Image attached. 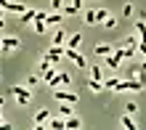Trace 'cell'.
Listing matches in <instances>:
<instances>
[{"label": "cell", "mask_w": 146, "mask_h": 130, "mask_svg": "<svg viewBox=\"0 0 146 130\" xmlns=\"http://www.w3.org/2000/svg\"><path fill=\"white\" fill-rule=\"evenodd\" d=\"M133 11H135V8H133V5H130V3H125V8H122V13H125V16H130V13H133Z\"/></svg>", "instance_id": "cell-27"}, {"label": "cell", "mask_w": 146, "mask_h": 130, "mask_svg": "<svg viewBox=\"0 0 146 130\" xmlns=\"http://www.w3.org/2000/svg\"><path fill=\"white\" fill-rule=\"evenodd\" d=\"M0 106H3V96H0Z\"/></svg>", "instance_id": "cell-30"}, {"label": "cell", "mask_w": 146, "mask_h": 130, "mask_svg": "<svg viewBox=\"0 0 146 130\" xmlns=\"http://www.w3.org/2000/svg\"><path fill=\"white\" fill-rule=\"evenodd\" d=\"M135 34L141 42H146V21H135Z\"/></svg>", "instance_id": "cell-7"}, {"label": "cell", "mask_w": 146, "mask_h": 130, "mask_svg": "<svg viewBox=\"0 0 146 130\" xmlns=\"http://www.w3.org/2000/svg\"><path fill=\"white\" fill-rule=\"evenodd\" d=\"M64 40H66V32H64V29H58V32L53 34V45H64Z\"/></svg>", "instance_id": "cell-15"}, {"label": "cell", "mask_w": 146, "mask_h": 130, "mask_svg": "<svg viewBox=\"0 0 146 130\" xmlns=\"http://www.w3.org/2000/svg\"><path fill=\"white\" fill-rule=\"evenodd\" d=\"M96 11H85V24H96Z\"/></svg>", "instance_id": "cell-20"}, {"label": "cell", "mask_w": 146, "mask_h": 130, "mask_svg": "<svg viewBox=\"0 0 146 130\" xmlns=\"http://www.w3.org/2000/svg\"><path fill=\"white\" fill-rule=\"evenodd\" d=\"M53 3V11H61V5H64V0H50Z\"/></svg>", "instance_id": "cell-28"}, {"label": "cell", "mask_w": 146, "mask_h": 130, "mask_svg": "<svg viewBox=\"0 0 146 130\" xmlns=\"http://www.w3.org/2000/svg\"><path fill=\"white\" fill-rule=\"evenodd\" d=\"M58 21H64V16L58 13V11H56V13H50V16H45V24H58Z\"/></svg>", "instance_id": "cell-16"}, {"label": "cell", "mask_w": 146, "mask_h": 130, "mask_svg": "<svg viewBox=\"0 0 146 130\" xmlns=\"http://www.w3.org/2000/svg\"><path fill=\"white\" fill-rule=\"evenodd\" d=\"M45 27H48V24H45V19H35V32H45Z\"/></svg>", "instance_id": "cell-19"}, {"label": "cell", "mask_w": 146, "mask_h": 130, "mask_svg": "<svg viewBox=\"0 0 146 130\" xmlns=\"http://www.w3.org/2000/svg\"><path fill=\"white\" fill-rule=\"evenodd\" d=\"M104 24H106V29H111V27H117V19H114V16H111V13H106Z\"/></svg>", "instance_id": "cell-22"}, {"label": "cell", "mask_w": 146, "mask_h": 130, "mask_svg": "<svg viewBox=\"0 0 146 130\" xmlns=\"http://www.w3.org/2000/svg\"><path fill=\"white\" fill-rule=\"evenodd\" d=\"M80 8H82V0H69V5L64 8V16H74V13H80Z\"/></svg>", "instance_id": "cell-5"}, {"label": "cell", "mask_w": 146, "mask_h": 130, "mask_svg": "<svg viewBox=\"0 0 146 130\" xmlns=\"http://www.w3.org/2000/svg\"><path fill=\"white\" fill-rule=\"evenodd\" d=\"M143 21H146V13H143Z\"/></svg>", "instance_id": "cell-33"}, {"label": "cell", "mask_w": 146, "mask_h": 130, "mask_svg": "<svg viewBox=\"0 0 146 130\" xmlns=\"http://www.w3.org/2000/svg\"><path fill=\"white\" fill-rule=\"evenodd\" d=\"M82 42V34L77 32V34H69V40H66V48H77Z\"/></svg>", "instance_id": "cell-9"}, {"label": "cell", "mask_w": 146, "mask_h": 130, "mask_svg": "<svg viewBox=\"0 0 146 130\" xmlns=\"http://www.w3.org/2000/svg\"><path fill=\"white\" fill-rule=\"evenodd\" d=\"M64 56L66 58H72V61L77 64V66H88V61H85V56H80V53H77V48H64Z\"/></svg>", "instance_id": "cell-4"}, {"label": "cell", "mask_w": 146, "mask_h": 130, "mask_svg": "<svg viewBox=\"0 0 146 130\" xmlns=\"http://www.w3.org/2000/svg\"><path fill=\"white\" fill-rule=\"evenodd\" d=\"M5 11H11V13H24V5H21V3H16V0H8Z\"/></svg>", "instance_id": "cell-8"}, {"label": "cell", "mask_w": 146, "mask_h": 130, "mask_svg": "<svg viewBox=\"0 0 146 130\" xmlns=\"http://www.w3.org/2000/svg\"><path fill=\"white\" fill-rule=\"evenodd\" d=\"M0 16H3V8H0Z\"/></svg>", "instance_id": "cell-32"}, {"label": "cell", "mask_w": 146, "mask_h": 130, "mask_svg": "<svg viewBox=\"0 0 146 130\" xmlns=\"http://www.w3.org/2000/svg\"><path fill=\"white\" fill-rule=\"evenodd\" d=\"M104 85H106V88H109V90H114V88H117V85H119V77H109V80H106Z\"/></svg>", "instance_id": "cell-21"}, {"label": "cell", "mask_w": 146, "mask_h": 130, "mask_svg": "<svg viewBox=\"0 0 146 130\" xmlns=\"http://www.w3.org/2000/svg\"><path fill=\"white\" fill-rule=\"evenodd\" d=\"M19 45H21V42L16 37H3V40H0V48H3V50H16Z\"/></svg>", "instance_id": "cell-6"}, {"label": "cell", "mask_w": 146, "mask_h": 130, "mask_svg": "<svg viewBox=\"0 0 146 130\" xmlns=\"http://www.w3.org/2000/svg\"><path fill=\"white\" fill-rule=\"evenodd\" d=\"M119 64H122V58H117L114 53H106V66H111V69H117Z\"/></svg>", "instance_id": "cell-11"}, {"label": "cell", "mask_w": 146, "mask_h": 130, "mask_svg": "<svg viewBox=\"0 0 146 130\" xmlns=\"http://www.w3.org/2000/svg\"><path fill=\"white\" fill-rule=\"evenodd\" d=\"M90 77H93V80H98V82H101V66H90Z\"/></svg>", "instance_id": "cell-23"}, {"label": "cell", "mask_w": 146, "mask_h": 130, "mask_svg": "<svg viewBox=\"0 0 146 130\" xmlns=\"http://www.w3.org/2000/svg\"><path fill=\"white\" fill-rule=\"evenodd\" d=\"M96 53H98V56H106V53H111V48L104 45V42H98V45H96Z\"/></svg>", "instance_id": "cell-18"}, {"label": "cell", "mask_w": 146, "mask_h": 130, "mask_svg": "<svg viewBox=\"0 0 146 130\" xmlns=\"http://www.w3.org/2000/svg\"><path fill=\"white\" fill-rule=\"evenodd\" d=\"M64 127H69V130L80 127V117H74V114H72V117H66V119H64Z\"/></svg>", "instance_id": "cell-12"}, {"label": "cell", "mask_w": 146, "mask_h": 130, "mask_svg": "<svg viewBox=\"0 0 146 130\" xmlns=\"http://www.w3.org/2000/svg\"><path fill=\"white\" fill-rule=\"evenodd\" d=\"M53 96H56V101H61V103H77L80 101V96L77 93H72V90H61V88H53Z\"/></svg>", "instance_id": "cell-1"}, {"label": "cell", "mask_w": 146, "mask_h": 130, "mask_svg": "<svg viewBox=\"0 0 146 130\" xmlns=\"http://www.w3.org/2000/svg\"><path fill=\"white\" fill-rule=\"evenodd\" d=\"M72 114H74L72 106H61V117H72Z\"/></svg>", "instance_id": "cell-25"}, {"label": "cell", "mask_w": 146, "mask_h": 130, "mask_svg": "<svg viewBox=\"0 0 146 130\" xmlns=\"http://www.w3.org/2000/svg\"><path fill=\"white\" fill-rule=\"evenodd\" d=\"M69 82H72V77L66 74V72H56V74L50 77V80H48L45 85H50V88H61V85H64V88H66Z\"/></svg>", "instance_id": "cell-2"}, {"label": "cell", "mask_w": 146, "mask_h": 130, "mask_svg": "<svg viewBox=\"0 0 146 130\" xmlns=\"http://www.w3.org/2000/svg\"><path fill=\"white\" fill-rule=\"evenodd\" d=\"M0 127H3V117H0Z\"/></svg>", "instance_id": "cell-31"}, {"label": "cell", "mask_w": 146, "mask_h": 130, "mask_svg": "<svg viewBox=\"0 0 146 130\" xmlns=\"http://www.w3.org/2000/svg\"><path fill=\"white\" fill-rule=\"evenodd\" d=\"M35 16H37L35 8H27V11L21 13V24H24V21H35Z\"/></svg>", "instance_id": "cell-13"}, {"label": "cell", "mask_w": 146, "mask_h": 130, "mask_svg": "<svg viewBox=\"0 0 146 130\" xmlns=\"http://www.w3.org/2000/svg\"><path fill=\"white\" fill-rule=\"evenodd\" d=\"M122 127H127V130H135V122H133V117H130V114H125V117H122Z\"/></svg>", "instance_id": "cell-17"}, {"label": "cell", "mask_w": 146, "mask_h": 130, "mask_svg": "<svg viewBox=\"0 0 146 130\" xmlns=\"http://www.w3.org/2000/svg\"><path fill=\"white\" fill-rule=\"evenodd\" d=\"M48 127H64V119H48Z\"/></svg>", "instance_id": "cell-24"}, {"label": "cell", "mask_w": 146, "mask_h": 130, "mask_svg": "<svg viewBox=\"0 0 146 130\" xmlns=\"http://www.w3.org/2000/svg\"><path fill=\"white\" fill-rule=\"evenodd\" d=\"M13 96H16V101H19V106H27L29 103V90L27 88H21V85H13Z\"/></svg>", "instance_id": "cell-3"}, {"label": "cell", "mask_w": 146, "mask_h": 130, "mask_svg": "<svg viewBox=\"0 0 146 130\" xmlns=\"http://www.w3.org/2000/svg\"><path fill=\"white\" fill-rule=\"evenodd\" d=\"M88 88L93 93H101V90H104V82H98V80H93V77H90V80H88Z\"/></svg>", "instance_id": "cell-14"}, {"label": "cell", "mask_w": 146, "mask_h": 130, "mask_svg": "<svg viewBox=\"0 0 146 130\" xmlns=\"http://www.w3.org/2000/svg\"><path fill=\"white\" fill-rule=\"evenodd\" d=\"M138 111V103H133V101H127V114H135Z\"/></svg>", "instance_id": "cell-26"}, {"label": "cell", "mask_w": 146, "mask_h": 130, "mask_svg": "<svg viewBox=\"0 0 146 130\" xmlns=\"http://www.w3.org/2000/svg\"><path fill=\"white\" fill-rule=\"evenodd\" d=\"M48 119H50V114H48L45 109H42V111H37V114H35V125H45Z\"/></svg>", "instance_id": "cell-10"}, {"label": "cell", "mask_w": 146, "mask_h": 130, "mask_svg": "<svg viewBox=\"0 0 146 130\" xmlns=\"http://www.w3.org/2000/svg\"><path fill=\"white\" fill-rule=\"evenodd\" d=\"M141 72H146V56H143V64H141Z\"/></svg>", "instance_id": "cell-29"}]
</instances>
